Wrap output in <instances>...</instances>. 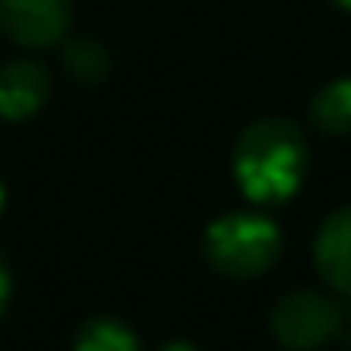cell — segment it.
I'll return each instance as SVG.
<instances>
[{
	"instance_id": "1",
	"label": "cell",
	"mask_w": 351,
	"mask_h": 351,
	"mask_svg": "<svg viewBox=\"0 0 351 351\" xmlns=\"http://www.w3.org/2000/svg\"><path fill=\"white\" fill-rule=\"evenodd\" d=\"M306 138L286 117H262L248 124L234 145V180L255 204L289 200L306 176Z\"/></svg>"
},
{
	"instance_id": "2",
	"label": "cell",
	"mask_w": 351,
	"mask_h": 351,
	"mask_svg": "<svg viewBox=\"0 0 351 351\" xmlns=\"http://www.w3.org/2000/svg\"><path fill=\"white\" fill-rule=\"evenodd\" d=\"M204 255L210 269L228 279H255L279 262L282 234L269 217L238 210L207 228Z\"/></svg>"
},
{
	"instance_id": "3",
	"label": "cell",
	"mask_w": 351,
	"mask_h": 351,
	"mask_svg": "<svg viewBox=\"0 0 351 351\" xmlns=\"http://www.w3.org/2000/svg\"><path fill=\"white\" fill-rule=\"evenodd\" d=\"M272 337L289 351H317L341 334V306L313 289L286 293L272 306Z\"/></svg>"
},
{
	"instance_id": "4",
	"label": "cell",
	"mask_w": 351,
	"mask_h": 351,
	"mask_svg": "<svg viewBox=\"0 0 351 351\" xmlns=\"http://www.w3.org/2000/svg\"><path fill=\"white\" fill-rule=\"evenodd\" d=\"M69 0H0V32L21 49H49L69 32Z\"/></svg>"
},
{
	"instance_id": "5",
	"label": "cell",
	"mask_w": 351,
	"mask_h": 351,
	"mask_svg": "<svg viewBox=\"0 0 351 351\" xmlns=\"http://www.w3.org/2000/svg\"><path fill=\"white\" fill-rule=\"evenodd\" d=\"M52 93L49 69L35 59H11L0 66V117L25 121L45 107Z\"/></svg>"
},
{
	"instance_id": "6",
	"label": "cell",
	"mask_w": 351,
	"mask_h": 351,
	"mask_svg": "<svg viewBox=\"0 0 351 351\" xmlns=\"http://www.w3.org/2000/svg\"><path fill=\"white\" fill-rule=\"evenodd\" d=\"M313 262H317L320 279L334 293L351 296V207L334 210L320 224L317 241H313Z\"/></svg>"
},
{
	"instance_id": "7",
	"label": "cell",
	"mask_w": 351,
	"mask_h": 351,
	"mask_svg": "<svg viewBox=\"0 0 351 351\" xmlns=\"http://www.w3.org/2000/svg\"><path fill=\"white\" fill-rule=\"evenodd\" d=\"M310 117L324 134H334V138L351 134V76H341V80L327 83L313 97Z\"/></svg>"
},
{
	"instance_id": "8",
	"label": "cell",
	"mask_w": 351,
	"mask_h": 351,
	"mask_svg": "<svg viewBox=\"0 0 351 351\" xmlns=\"http://www.w3.org/2000/svg\"><path fill=\"white\" fill-rule=\"evenodd\" d=\"M73 351H141V341L128 324L114 317H93L76 330Z\"/></svg>"
},
{
	"instance_id": "9",
	"label": "cell",
	"mask_w": 351,
	"mask_h": 351,
	"mask_svg": "<svg viewBox=\"0 0 351 351\" xmlns=\"http://www.w3.org/2000/svg\"><path fill=\"white\" fill-rule=\"evenodd\" d=\"M62 62L80 83H100L110 73V56L97 38H73L62 49Z\"/></svg>"
},
{
	"instance_id": "10",
	"label": "cell",
	"mask_w": 351,
	"mask_h": 351,
	"mask_svg": "<svg viewBox=\"0 0 351 351\" xmlns=\"http://www.w3.org/2000/svg\"><path fill=\"white\" fill-rule=\"evenodd\" d=\"M8 300H11V272H8L4 258H0V313H4Z\"/></svg>"
},
{
	"instance_id": "11",
	"label": "cell",
	"mask_w": 351,
	"mask_h": 351,
	"mask_svg": "<svg viewBox=\"0 0 351 351\" xmlns=\"http://www.w3.org/2000/svg\"><path fill=\"white\" fill-rule=\"evenodd\" d=\"M158 351H200L197 344H190V341H165Z\"/></svg>"
},
{
	"instance_id": "12",
	"label": "cell",
	"mask_w": 351,
	"mask_h": 351,
	"mask_svg": "<svg viewBox=\"0 0 351 351\" xmlns=\"http://www.w3.org/2000/svg\"><path fill=\"white\" fill-rule=\"evenodd\" d=\"M337 8H344V11H351V0H334Z\"/></svg>"
},
{
	"instance_id": "13",
	"label": "cell",
	"mask_w": 351,
	"mask_h": 351,
	"mask_svg": "<svg viewBox=\"0 0 351 351\" xmlns=\"http://www.w3.org/2000/svg\"><path fill=\"white\" fill-rule=\"evenodd\" d=\"M0 204H4V186H0Z\"/></svg>"
}]
</instances>
